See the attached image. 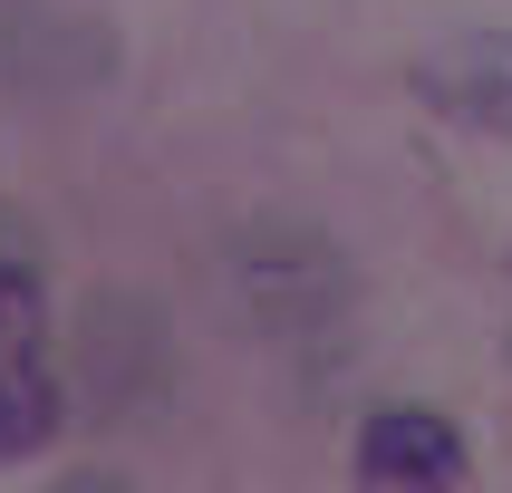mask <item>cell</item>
<instances>
[{"label":"cell","instance_id":"cell-3","mask_svg":"<svg viewBox=\"0 0 512 493\" xmlns=\"http://www.w3.org/2000/svg\"><path fill=\"white\" fill-rule=\"evenodd\" d=\"M416 87H426L455 126L512 136V39H455V49H435L426 68H416Z\"/></svg>","mask_w":512,"mask_h":493},{"label":"cell","instance_id":"cell-1","mask_svg":"<svg viewBox=\"0 0 512 493\" xmlns=\"http://www.w3.org/2000/svg\"><path fill=\"white\" fill-rule=\"evenodd\" d=\"M58 426V377H49V319H39V281L0 261V464L39 455V435Z\"/></svg>","mask_w":512,"mask_h":493},{"label":"cell","instance_id":"cell-2","mask_svg":"<svg viewBox=\"0 0 512 493\" xmlns=\"http://www.w3.org/2000/svg\"><path fill=\"white\" fill-rule=\"evenodd\" d=\"M358 493H464V435L426 406H387L358 435Z\"/></svg>","mask_w":512,"mask_h":493}]
</instances>
